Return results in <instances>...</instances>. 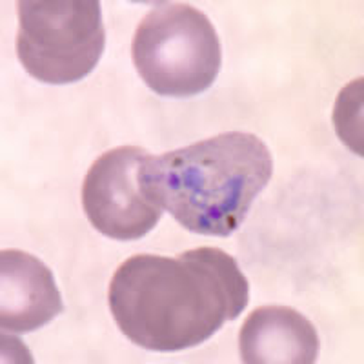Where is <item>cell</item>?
I'll return each instance as SVG.
<instances>
[{
  "label": "cell",
  "instance_id": "3",
  "mask_svg": "<svg viewBox=\"0 0 364 364\" xmlns=\"http://www.w3.org/2000/svg\"><path fill=\"white\" fill-rule=\"evenodd\" d=\"M132 57L149 90L162 97L188 99L215 82L223 46L215 26L200 9L166 2L136 26Z\"/></svg>",
  "mask_w": 364,
  "mask_h": 364
},
{
  "label": "cell",
  "instance_id": "8",
  "mask_svg": "<svg viewBox=\"0 0 364 364\" xmlns=\"http://www.w3.org/2000/svg\"><path fill=\"white\" fill-rule=\"evenodd\" d=\"M333 126L341 141L363 157V79L348 84L337 97Z\"/></svg>",
  "mask_w": 364,
  "mask_h": 364
},
{
  "label": "cell",
  "instance_id": "7",
  "mask_svg": "<svg viewBox=\"0 0 364 364\" xmlns=\"http://www.w3.org/2000/svg\"><path fill=\"white\" fill-rule=\"evenodd\" d=\"M318 346L310 318L279 304L257 308L239 333L240 359L246 364H311Z\"/></svg>",
  "mask_w": 364,
  "mask_h": 364
},
{
  "label": "cell",
  "instance_id": "6",
  "mask_svg": "<svg viewBox=\"0 0 364 364\" xmlns=\"http://www.w3.org/2000/svg\"><path fill=\"white\" fill-rule=\"evenodd\" d=\"M64 311L53 273L21 250L0 253V326L8 333H29Z\"/></svg>",
  "mask_w": 364,
  "mask_h": 364
},
{
  "label": "cell",
  "instance_id": "1",
  "mask_svg": "<svg viewBox=\"0 0 364 364\" xmlns=\"http://www.w3.org/2000/svg\"><path fill=\"white\" fill-rule=\"evenodd\" d=\"M248 301L250 284L239 262L211 246L177 257H129L108 291L119 330L149 352H181L206 343L239 317Z\"/></svg>",
  "mask_w": 364,
  "mask_h": 364
},
{
  "label": "cell",
  "instance_id": "2",
  "mask_svg": "<svg viewBox=\"0 0 364 364\" xmlns=\"http://www.w3.org/2000/svg\"><path fill=\"white\" fill-rule=\"evenodd\" d=\"M272 173V151L259 136L228 132L149 155L141 181L149 199L188 232L228 237L245 223Z\"/></svg>",
  "mask_w": 364,
  "mask_h": 364
},
{
  "label": "cell",
  "instance_id": "4",
  "mask_svg": "<svg viewBox=\"0 0 364 364\" xmlns=\"http://www.w3.org/2000/svg\"><path fill=\"white\" fill-rule=\"evenodd\" d=\"M17 11V57L33 79L73 84L95 70L106 48L99 0H21Z\"/></svg>",
  "mask_w": 364,
  "mask_h": 364
},
{
  "label": "cell",
  "instance_id": "5",
  "mask_svg": "<svg viewBox=\"0 0 364 364\" xmlns=\"http://www.w3.org/2000/svg\"><path fill=\"white\" fill-rule=\"evenodd\" d=\"M148 151L119 146L100 155L82 184V206L91 226L115 240L148 235L162 217V208L142 190L141 171Z\"/></svg>",
  "mask_w": 364,
  "mask_h": 364
}]
</instances>
